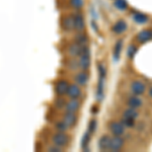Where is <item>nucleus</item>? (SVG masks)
Wrapping results in <instances>:
<instances>
[{
    "mask_svg": "<svg viewBox=\"0 0 152 152\" xmlns=\"http://www.w3.org/2000/svg\"><path fill=\"white\" fill-rule=\"evenodd\" d=\"M51 141L54 145H57L61 148H67L70 145V136L66 132H56L51 137Z\"/></svg>",
    "mask_w": 152,
    "mask_h": 152,
    "instance_id": "obj_1",
    "label": "nucleus"
},
{
    "mask_svg": "<svg viewBox=\"0 0 152 152\" xmlns=\"http://www.w3.org/2000/svg\"><path fill=\"white\" fill-rule=\"evenodd\" d=\"M60 28L65 33H72L75 31V26H74V18H73V13H66L62 14L60 18Z\"/></svg>",
    "mask_w": 152,
    "mask_h": 152,
    "instance_id": "obj_2",
    "label": "nucleus"
},
{
    "mask_svg": "<svg viewBox=\"0 0 152 152\" xmlns=\"http://www.w3.org/2000/svg\"><path fill=\"white\" fill-rule=\"evenodd\" d=\"M87 45L85 46H81L78 45L73 42L72 44L67 46V49H66V53L68 54V56L71 58H79L80 56L82 55V53L84 52V50L86 49Z\"/></svg>",
    "mask_w": 152,
    "mask_h": 152,
    "instance_id": "obj_3",
    "label": "nucleus"
},
{
    "mask_svg": "<svg viewBox=\"0 0 152 152\" xmlns=\"http://www.w3.org/2000/svg\"><path fill=\"white\" fill-rule=\"evenodd\" d=\"M78 63H79V68L81 70L86 71L87 69H89L90 65H91V55H90V49L88 46L82 53V55L78 58Z\"/></svg>",
    "mask_w": 152,
    "mask_h": 152,
    "instance_id": "obj_4",
    "label": "nucleus"
},
{
    "mask_svg": "<svg viewBox=\"0 0 152 152\" xmlns=\"http://www.w3.org/2000/svg\"><path fill=\"white\" fill-rule=\"evenodd\" d=\"M73 13V18H74V26H75V31H85V23L84 14L80 10H76Z\"/></svg>",
    "mask_w": 152,
    "mask_h": 152,
    "instance_id": "obj_5",
    "label": "nucleus"
},
{
    "mask_svg": "<svg viewBox=\"0 0 152 152\" xmlns=\"http://www.w3.org/2000/svg\"><path fill=\"white\" fill-rule=\"evenodd\" d=\"M70 83L65 79H59L54 84V91L57 96H64L67 94Z\"/></svg>",
    "mask_w": 152,
    "mask_h": 152,
    "instance_id": "obj_6",
    "label": "nucleus"
},
{
    "mask_svg": "<svg viewBox=\"0 0 152 152\" xmlns=\"http://www.w3.org/2000/svg\"><path fill=\"white\" fill-rule=\"evenodd\" d=\"M127 29H128V23L124 19H118L117 21H115L111 28L112 33L118 36L123 35L124 33L127 31Z\"/></svg>",
    "mask_w": 152,
    "mask_h": 152,
    "instance_id": "obj_7",
    "label": "nucleus"
},
{
    "mask_svg": "<svg viewBox=\"0 0 152 152\" xmlns=\"http://www.w3.org/2000/svg\"><path fill=\"white\" fill-rule=\"evenodd\" d=\"M125 126L122 122L112 121L109 123V130L113 134V136H122L125 133Z\"/></svg>",
    "mask_w": 152,
    "mask_h": 152,
    "instance_id": "obj_8",
    "label": "nucleus"
},
{
    "mask_svg": "<svg viewBox=\"0 0 152 152\" xmlns=\"http://www.w3.org/2000/svg\"><path fill=\"white\" fill-rule=\"evenodd\" d=\"M67 95L69 99H80L82 95L81 86H79L76 83H70L69 87H68Z\"/></svg>",
    "mask_w": 152,
    "mask_h": 152,
    "instance_id": "obj_9",
    "label": "nucleus"
},
{
    "mask_svg": "<svg viewBox=\"0 0 152 152\" xmlns=\"http://www.w3.org/2000/svg\"><path fill=\"white\" fill-rule=\"evenodd\" d=\"M125 145V140L122 138V136H114L111 138V145H110V150L117 152L123 149Z\"/></svg>",
    "mask_w": 152,
    "mask_h": 152,
    "instance_id": "obj_10",
    "label": "nucleus"
},
{
    "mask_svg": "<svg viewBox=\"0 0 152 152\" xmlns=\"http://www.w3.org/2000/svg\"><path fill=\"white\" fill-rule=\"evenodd\" d=\"M136 40L140 44H145L152 40V31L151 28H144L139 31L136 36Z\"/></svg>",
    "mask_w": 152,
    "mask_h": 152,
    "instance_id": "obj_11",
    "label": "nucleus"
},
{
    "mask_svg": "<svg viewBox=\"0 0 152 152\" xmlns=\"http://www.w3.org/2000/svg\"><path fill=\"white\" fill-rule=\"evenodd\" d=\"M81 107V102L79 99H70L66 102L65 104V112H71V113H77Z\"/></svg>",
    "mask_w": 152,
    "mask_h": 152,
    "instance_id": "obj_12",
    "label": "nucleus"
},
{
    "mask_svg": "<svg viewBox=\"0 0 152 152\" xmlns=\"http://www.w3.org/2000/svg\"><path fill=\"white\" fill-rule=\"evenodd\" d=\"M62 120L68 125L69 128H73V127H75L76 124H77L78 117H77V115H76V113L65 112L62 117Z\"/></svg>",
    "mask_w": 152,
    "mask_h": 152,
    "instance_id": "obj_13",
    "label": "nucleus"
},
{
    "mask_svg": "<svg viewBox=\"0 0 152 152\" xmlns=\"http://www.w3.org/2000/svg\"><path fill=\"white\" fill-rule=\"evenodd\" d=\"M146 90V85L140 80H134L131 83V91L135 95H142Z\"/></svg>",
    "mask_w": 152,
    "mask_h": 152,
    "instance_id": "obj_14",
    "label": "nucleus"
},
{
    "mask_svg": "<svg viewBox=\"0 0 152 152\" xmlns=\"http://www.w3.org/2000/svg\"><path fill=\"white\" fill-rule=\"evenodd\" d=\"M88 80H89V75H88V73L85 70L78 71L74 75V81L76 84H78L79 86H84V85H86Z\"/></svg>",
    "mask_w": 152,
    "mask_h": 152,
    "instance_id": "obj_15",
    "label": "nucleus"
},
{
    "mask_svg": "<svg viewBox=\"0 0 152 152\" xmlns=\"http://www.w3.org/2000/svg\"><path fill=\"white\" fill-rule=\"evenodd\" d=\"M111 138L109 135H102L99 139L97 142V147L100 151H107L110 150V145H111Z\"/></svg>",
    "mask_w": 152,
    "mask_h": 152,
    "instance_id": "obj_16",
    "label": "nucleus"
},
{
    "mask_svg": "<svg viewBox=\"0 0 152 152\" xmlns=\"http://www.w3.org/2000/svg\"><path fill=\"white\" fill-rule=\"evenodd\" d=\"M132 19L137 24H145L149 21V16L141 11H136L132 14Z\"/></svg>",
    "mask_w": 152,
    "mask_h": 152,
    "instance_id": "obj_17",
    "label": "nucleus"
},
{
    "mask_svg": "<svg viewBox=\"0 0 152 152\" xmlns=\"http://www.w3.org/2000/svg\"><path fill=\"white\" fill-rule=\"evenodd\" d=\"M123 46H124V41L122 39H119L114 45V49H113V57H114L115 61L120 60L121 58V53L123 50Z\"/></svg>",
    "mask_w": 152,
    "mask_h": 152,
    "instance_id": "obj_18",
    "label": "nucleus"
},
{
    "mask_svg": "<svg viewBox=\"0 0 152 152\" xmlns=\"http://www.w3.org/2000/svg\"><path fill=\"white\" fill-rule=\"evenodd\" d=\"M95 97L97 102H102L104 97V78H99L96 85V91H95Z\"/></svg>",
    "mask_w": 152,
    "mask_h": 152,
    "instance_id": "obj_19",
    "label": "nucleus"
},
{
    "mask_svg": "<svg viewBox=\"0 0 152 152\" xmlns=\"http://www.w3.org/2000/svg\"><path fill=\"white\" fill-rule=\"evenodd\" d=\"M73 42L78 45L85 46L88 43V35H86L85 31H76Z\"/></svg>",
    "mask_w": 152,
    "mask_h": 152,
    "instance_id": "obj_20",
    "label": "nucleus"
},
{
    "mask_svg": "<svg viewBox=\"0 0 152 152\" xmlns=\"http://www.w3.org/2000/svg\"><path fill=\"white\" fill-rule=\"evenodd\" d=\"M143 102L142 99L139 97V95H132L127 99V105L130 107H134V109H139L141 107Z\"/></svg>",
    "mask_w": 152,
    "mask_h": 152,
    "instance_id": "obj_21",
    "label": "nucleus"
},
{
    "mask_svg": "<svg viewBox=\"0 0 152 152\" xmlns=\"http://www.w3.org/2000/svg\"><path fill=\"white\" fill-rule=\"evenodd\" d=\"M91 135L89 132L86 131L84 134H83L82 138H81V142H80V147L83 151H88L89 150V144H90V141H91Z\"/></svg>",
    "mask_w": 152,
    "mask_h": 152,
    "instance_id": "obj_22",
    "label": "nucleus"
},
{
    "mask_svg": "<svg viewBox=\"0 0 152 152\" xmlns=\"http://www.w3.org/2000/svg\"><path fill=\"white\" fill-rule=\"evenodd\" d=\"M67 4L73 10H81L84 6V0H67Z\"/></svg>",
    "mask_w": 152,
    "mask_h": 152,
    "instance_id": "obj_23",
    "label": "nucleus"
},
{
    "mask_svg": "<svg viewBox=\"0 0 152 152\" xmlns=\"http://www.w3.org/2000/svg\"><path fill=\"white\" fill-rule=\"evenodd\" d=\"M123 117L125 118H129V119H132V120H135L139 117V112L137 111V109H134V107H128L126 109L123 113Z\"/></svg>",
    "mask_w": 152,
    "mask_h": 152,
    "instance_id": "obj_24",
    "label": "nucleus"
},
{
    "mask_svg": "<svg viewBox=\"0 0 152 152\" xmlns=\"http://www.w3.org/2000/svg\"><path fill=\"white\" fill-rule=\"evenodd\" d=\"M114 6L119 11H125L128 8L129 4L127 0H114Z\"/></svg>",
    "mask_w": 152,
    "mask_h": 152,
    "instance_id": "obj_25",
    "label": "nucleus"
},
{
    "mask_svg": "<svg viewBox=\"0 0 152 152\" xmlns=\"http://www.w3.org/2000/svg\"><path fill=\"white\" fill-rule=\"evenodd\" d=\"M66 66H67L68 69L71 70V71H76V70L80 69L78 60H75V58L69 57V59L67 60V62H66Z\"/></svg>",
    "mask_w": 152,
    "mask_h": 152,
    "instance_id": "obj_26",
    "label": "nucleus"
},
{
    "mask_svg": "<svg viewBox=\"0 0 152 152\" xmlns=\"http://www.w3.org/2000/svg\"><path fill=\"white\" fill-rule=\"evenodd\" d=\"M137 52H138V48H137L136 45L134 44H130L127 48V57L130 59H133L135 56H136Z\"/></svg>",
    "mask_w": 152,
    "mask_h": 152,
    "instance_id": "obj_27",
    "label": "nucleus"
},
{
    "mask_svg": "<svg viewBox=\"0 0 152 152\" xmlns=\"http://www.w3.org/2000/svg\"><path fill=\"white\" fill-rule=\"evenodd\" d=\"M54 128L57 130L58 132H67L69 127H68V125L66 124L63 120H61V121L56 122L55 125H54Z\"/></svg>",
    "mask_w": 152,
    "mask_h": 152,
    "instance_id": "obj_28",
    "label": "nucleus"
},
{
    "mask_svg": "<svg viewBox=\"0 0 152 152\" xmlns=\"http://www.w3.org/2000/svg\"><path fill=\"white\" fill-rule=\"evenodd\" d=\"M66 102H67V100H65L64 99H63V96H57L55 99V100H54V105H55L57 109L62 110L65 107Z\"/></svg>",
    "mask_w": 152,
    "mask_h": 152,
    "instance_id": "obj_29",
    "label": "nucleus"
},
{
    "mask_svg": "<svg viewBox=\"0 0 152 152\" xmlns=\"http://www.w3.org/2000/svg\"><path fill=\"white\" fill-rule=\"evenodd\" d=\"M97 129V121L96 119H91L88 123V127H87V131L89 132L90 134H94L95 131Z\"/></svg>",
    "mask_w": 152,
    "mask_h": 152,
    "instance_id": "obj_30",
    "label": "nucleus"
},
{
    "mask_svg": "<svg viewBox=\"0 0 152 152\" xmlns=\"http://www.w3.org/2000/svg\"><path fill=\"white\" fill-rule=\"evenodd\" d=\"M97 72H99V78L105 79V77H107V68H105V66L102 63L97 64Z\"/></svg>",
    "mask_w": 152,
    "mask_h": 152,
    "instance_id": "obj_31",
    "label": "nucleus"
},
{
    "mask_svg": "<svg viewBox=\"0 0 152 152\" xmlns=\"http://www.w3.org/2000/svg\"><path fill=\"white\" fill-rule=\"evenodd\" d=\"M122 124L125 126V128H133L135 126V120H132V119H129V118H125L123 117L122 119Z\"/></svg>",
    "mask_w": 152,
    "mask_h": 152,
    "instance_id": "obj_32",
    "label": "nucleus"
},
{
    "mask_svg": "<svg viewBox=\"0 0 152 152\" xmlns=\"http://www.w3.org/2000/svg\"><path fill=\"white\" fill-rule=\"evenodd\" d=\"M47 150L50 151V152H60V151L63 150V148H61V147H59L57 145H54V144H52L51 146L48 147Z\"/></svg>",
    "mask_w": 152,
    "mask_h": 152,
    "instance_id": "obj_33",
    "label": "nucleus"
},
{
    "mask_svg": "<svg viewBox=\"0 0 152 152\" xmlns=\"http://www.w3.org/2000/svg\"><path fill=\"white\" fill-rule=\"evenodd\" d=\"M148 94H149V96L152 97V87L150 88V89H149V92H148Z\"/></svg>",
    "mask_w": 152,
    "mask_h": 152,
    "instance_id": "obj_34",
    "label": "nucleus"
},
{
    "mask_svg": "<svg viewBox=\"0 0 152 152\" xmlns=\"http://www.w3.org/2000/svg\"><path fill=\"white\" fill-rule=\"evenodd\" d=\"M151 31H152V29H151Z\"/></svg>",
    "mask_w": 152,
    "mask_h": 152,
    "instance_id": "obj_35",
    "label": "nucleus"
}]
</instances>
